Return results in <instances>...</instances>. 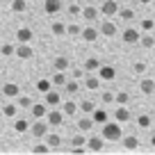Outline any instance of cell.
Masks as SVG:
<instances>
[{
    "instance_id": "cell-1",
    "label": "cell",
    "mask_w": 155,
    "mask_h": 155,
    "mask_svg": "<svg viewBox=\"0 0 155 155\" xmlns=\"http://www.w3.org/2000/svg\"><path fill=\"white\" fill-rule=\"evenodd\" d=\"M46 121H48V126H62V121H64V112H62V110H55V107H50V112L46 114Z\"/></svg>"
},
{
    "instance_id": "cell-2",
    "label": "cell",
    "mask_w": 155,
    "mask_h": 155,
    "mask_svg": "<svg viewBox=\"0 0 155 155\" xmlns=\"http://www.w3.org/2000/svg\"><path fill=\"white\" fill-rule=\"evenodd\" d=\"M30 130H32V135L37 137V139H41V137H46V132H48V121H34L32 126H30Z\"/></svg>"
},
{
    "instance_id": "cell-3",
    "label": "cell",
    "mask_w": 155,
    "mask_h": 155,
    "mask_svg": "<svg viewBox=\"0 0 155 155\" xmlns=\"http://www.w3.org/2000/svg\"><path fill=\"white\" fill-rule=\"evenodd\" d=\"M103 137H105V139H119V137H121V130H119V126H116V123H105V130H103Z\"/></svg>"
},
{
    "instance_id": "cell-4",
    "label": "cell",
    "mask_w": 155,
    "mask_h": 155,
    "mask_svg": "<svg viewBox=\"0 0 155 155\" xmlns=\"http://www.w3.org/2000/svg\"><path fill=\"white\" fill-rule=\"evenodd\" d=\"M16 57H21V59H30V57H32V46H30V44H18V46H16Z\"/></svg>"
},
{
    "instance_id": "cell-5",
    "label": "cell",
    "mask_w": 155,
    "mask_h": 155,
    "mask_svg": "<svg viewBox=\"0 0 155 155\" xmlns=\"http://www.w3.org/2000/svg\"><path fill=\"white\" fill-rule=\"evenodd\" d=\"M30 110H32V116L34 119H44L46 114H48V105H41V103H32V107H30Z\"/></svg>"
},
{
    "instance_id": "cell-6",
    "label": "cell",
    "mask_w": 155,
    "mask_h": 155,
    "mask_svg": "<svg viewBox=\"0 0 155 155\" xmlns=\"http://www.w3.org/2000/svg\"><path fill=\"white\" fill-rule=\"evenodd\" d=\"M16 39H18V44H30V41H32V30L30 28H18L16 30Z\"/></svg>"
},
{
    "instance_id": "cell-7",
    "label": "cell",
    "mask_w": 155,
    "mask_h": 155,
    "mask_svg": "<svg viewBox=\"0 0 155 155\" xmlns=\"http://www.w3.org/2000/svg\"><path fill=\"white\" fill-rule=\"evenodd\" d=\"M18 94H21L18 84H14V82H7V84H2V96H7V98H16Z\"/></svg>"
},
{
    "instance_id": "cell-8",
    "label": "cell",
    "mask_w": 155,
    "mask_h": 155,
    "mask_svg": "<svg viewBox=\"0 0 155 155\" xmlns=\"http://www.w3.org/2000/svg\"><path fill=\"white\" fill-rule=\"evenodd\" d=\"M44 9H46V14H57L59 9H62V0H46L44 2Z\"/></svg>"
},
{
    "instance_id": "cell-9",
    "label": "cell",
    "mask_w": 155,
    "mask_h": 155,
    "mask_svg": "<svg viewBox=\"0 0 155 155\" xmlns=\"http://www.w3.org/2000/svg\"><path fill=\"white\" fill-rule=\"evenodd\" d=\"M44 96H46V105H48V107H57L59 103H62L59 94H55V91H46Z\"/></svg>"
},
{
    "instance_id": "cell-10",
    "label": "cell",
    "mask_w": 155,
    "mask_h": 155,
    "mask_svg": "<svg viewBox=\"0 0 155 155\" xmlns=\"http://www.w3.org/2000/svg\"><path fill=\"white\" fill-rule=\"evenodd\" d=\"M46 144H48L50 148H57V146L62 144V137L55 135V132H46Z\"/></svg>"
},
{
    "instance_id": "cell-11",
    "label": "cell",
    "mask_w": 155,
    "mask_h": 155,
    "mask_svg": "<svg viewBox=\"0 0 155 155\" xmlns=\"http://www.w3.org/2000/svg\"><path fill=\"white\" fill-rule=\"evenodd\" d=\"M55 71H66V68H68V64H71V62H68V57H64V55H59V57H55Z\"/></svg>"
},
{
    "instance_id": "cell-12",
    "label": "cell",
    "mask_w": 155,
    "mask_h": 155,
    "mask_svg": "<svg viewBox=\"0 0 155 155\" xmlns=\"http://www.w3.org/2000/svg\"><path fill=\"white\" fill-rule=\"evenodd\" d=\"M50 32H53L55 37H62V34H66V25H64L62 21H55V23L50 25Z\"/></svg>"
},
{
    "instance_id": "cell-13",
    "label": "cell",
    "mask_w": 155,
    "mask_h": 155,
    "mask_svg": "<svg viewBox=\"0 0 155 155\" xmlns=\"http://www.w3.org/2000/svg\"><path fill=\"white\" fill-rule=\"evenodd\" d=\"M66 71H55V75H53V84H57V87H64L66 84Z\"/></svg>"
},
{
    "instance_id": "cell-14",
    "label": "cell",
    "mask_w": 155,
    "mask_h": 155,
    "mask_svg": "<svg viewBox=\"0 0 155 155\" xmlns=\"http://www.w3.org/2000/svg\"><path fill=\"white\" fill-rule=\"evenodd\" d=\"M101 12L105 16H112L116 12V2H112V0H105V2H103V7H101Z\"/></svg>"
},
{
    "instance_id": "cell-15",
    "label": "cell",
    "mask_w": 155,
    "mask_h": 155,
    "mask_svg": "<svg viewBox=\"0 0 155 155\" xmlns=\"http://www.w3.org/2000/svg\"><path fill=\"white\" fill-rule=\"evenodd\" d=\"M16 112H18V105H16V103H7V105L2 107V114H5V116H9V119H14V116H16Z\"/></svg>"
},
{
    "instance_id": "cell-16",
    "label": "cell",
    "mask_w": 155,
    "mask_h": 155,
    "mask_svg": "<svg viewBox=\"0 0 155 155\" xmlns=\"http://www.w3.org/2000/svg\"><path fill=\"white\" fill-rule=\"evenodd\" d=\"M25 9H28V2H25V0H14V2H12V12H14V14H23Z\"/></svg>"
},
{
    "instance_id": "cell-17",
    "label": "cell",
    "mask_w": 155,
    "mask_h": 155,
    "mask_svg": "<svg viewBox=\"0 0 155 155\" xmlns=\"http://www.w3.org/2000/svg\"><path fill=\"white\" fill-rule=\"evenodd\" d=\"M87 148L89 150H103V139L101 137H91V139L87 141Z\"/></svg>"
},
{
    "instance_id": "cell-18",
    "label": "cell",
    "mask_w": 155,
    "mask_h": 155,
    "mask_svg": "<svg viewBox=\"0 0 155 155\" xmlns=\"http://www.w3.org/2000/svg\"><path fill=\"white\" fill-rule=\"evenodd\" d=\"M98 68H101V62H98V59L96 57H89L87 59V62H84V71H98Z\"/></svg>"
},
{
    "instance_id": "cell-19",
    "label": "cell",
    "mask_w": 155,
    "mask_h": 155,
    "mask_svg": "<svg viewBox=\"0 0 155 155\" xmlns=\"http://www.w3.org/2000/svg\"><path fill=\"white\" fill-rule=\"evenodd\" d=\"M62 112H64V114H68V116H73V114L78 112V105H75L73 101H66V103L62 105Z\"/></svg>"
},
{
    "instance_id": "cell-20",
    "label": "cell",
    "mask_w": 155,
    "mask_h": 155,
    "mask_svg": "<svg viewBox=\"0 0 155 155\" xmlns=\"http://www.w3.org/2000/svg\"><path fill=\"white\" fill-rule=\"evenodd\" d=\"M37 91H39V94L50 91V80H48V78H41V80L37 82Z\"/></svg>"
},
{
    "instance_id": "cell-21",
    "label": "cell",
    "mask_w": 155,
    "mask_h": 155,
    "mask_svg": "<svg viewBox=\"0 0 155 155\" xmlns=\"http://www.w3.org/2000/svg\"><path fill=\"white\" fill-rule=\"evenodd\" d=\"M50 150H53V148H50L48 144H37V146H32V153H34V155H46V153H50Z\"/></svg>"
},
{
    "instance_id": "cell-22",
    "label": "cell",
    "mask_w": 155,
    "mask_h": 155,
    "mask_svg": "<svg viewBox=\"0 0 155 155\" xmlns=\"http://www.w3.org/2000/svg\"><path fill=\"white\" fill-rule=\"evenodd\" d=\"M80 34H82V39H87V41H96V37H98V32L94 28H84Z\"/></svg>"
},
{
    "instance_id": "cell-23",
    "label": "cell",
    "mask_w": 155,
    "mask_h": 155,
    "mask_svg": "<svg viewBox=\"0 0 155 155\" xmlns=\"http://www.w3.org/2000/svg\"><path fill=\"white\" fill-rule=\"evenodd\" d=\"M14 130H16V132L30 130V121H25V119H18V121H14Z\"/></svg>"
},
{
    "instance_id": "cell-24",
    "label": "cell",
    "mask_w": 155,
    "mask_h": 155,
    "mask_svg": "<svg viewBox=\"0 0 155 155\" xmlns=\"http://www.w3.org/2000/svg\"><path fill=\"white\" fill-rule=\"evenodd\" d=\"M114 30H116V28H114V23H112V21H105V23L101 25V32L107 34V37H112V34H114Z\"/></svg>"
},
{
    "instance_id": "cell-25",
    "label": "cell",
    "mask_w": 155,
    "mask_h": 155,
    "mask_svg": "<svg viewBox=\"0 0 155 155\" xmlns=\"http://www.w3.org/2000/svg\"><path fill=\"white\" fill-rule=\"evenodd\" d=\"M98 73H101V78H105V80H112V78H114V68L112 66H101Z\"/></svg>"
},
{
    "instance_id": "cell-26",
    "label": "cell",
    "mask_w": 155,
    "mask_h": 155,
    "mask_svg": "<svg viewBox=\"0 0 155 155\" xmlns=\"http://www.w3.org/2000/svg\"><path fill=\"white\" fill-rule=\"evenodd\" d=\"M91 126H94V119H89V116H84V119L78 121V128H80V130H91Z\"/></svg>"
},
{
    "instance_id": "cell-27",
    "label": "cell",
    "mask_w": 155,
    "mask_h": 155,
    "mask_svg": "<svg viewBox=\"0 0 155 155\" xmlns=\"http://www.w3.org/2000/svg\"><path fill=\"white\" fill-rule=\"evenodd\" d=\"M0 53L5 55V57H12V55L16 53V46H14V44H2V48H0Z\"/></svg>"
},
{
    "instance_id": "cell-28",
    "label": "cell",
    "mask_w": 155,
    "mask_h": 155,
    "mask_svg": "<svg viewBox=\"0 0 155 155\" xmlns=\"http://www.w3.org/2000/svg\"><path fill=\"white\" fill-rule=\"evenodd\" d=\"M82 16H84L87 21H94V18L98 16V12H96V7H84V9H82Z\"/></svg>"
},
{
    "instance_id": "cell-29",
    "label": "cell",
    "mask_w": 155,
    "mask_h": 155,
    "mask_svg": "<svg viewBox=\"0 0 155 155\" xmlns=\"http://www.w3.org/2000/svg\"><path fill=\"white\" fill-rule=\"evenodd\" d=\"M107 121V114L103 110H94V123H105Z\"/></svg>"
},
{
    "instance_id": "cell-30",
    "label": "cell",
    "mask_w": 155,
    "mask_h": 155,
    "mask_svg": "<svg viewBox=\"0 0 155 155\" xmlns=\"http://www.w3.org/2000/svg\"><path fill=\"white\" fill-rule=\"evenodd\" d=\"M80 32H82V30H80V25H78V23H68L66 25V34H71V37H78Z\"/></svg>"
},
{
    "instance_id": "cell-31",
    "label": "cell",
    "mask_w": 155,
    "mask_h": 155,
    "mask_svg": "<svg viewBox=\"0 0 155 155\" xmlns=\"http://www.w3.org/2000/svg\"><path fill=\"white\" fill-rule=\"evenodd\" d=\"M16 98H18V103H16L18 107H32V98H30V96H21V94H18Z\"/></svg>"
},
{
    "instance_id": "cell-32",
    "label": "cell",
    "mask_w": 155,
    "mask_h": 155,
    "mask_svg": "<svg viewBox=\"0 0 155 155\" xmlns=\"http://www.w3.org/2000/svg\"><path fill=\"white\" fill-rule=\"evenodd\" d=\"M64 87H66L68 94H78V82H75V78H73V80H66V84H64Z\"/></svg>"
},
{
    "instance_id": "cell-33",
    "label": "cell",
    "mask_w": 155,
    "mask_h": 155,
    "mask_svg": "<svg viewBox=\"0 0 155 155\" xmlns=\"http://www.w3.org/2000/svg\"><path fill=\"white\" fill-rule=\"evenodd\" d=\"M123 39H126L128 44H132V41H137V32L135 30H126V32H123Z\"/></svg>"
},
{
    "instance_id": "cell-34",
    "label": "cell",
    "mask_w": 155,
    "mask_h": 155,
    "mask_svg": "<svg viewBox=\"0 0 155 155\" xmlns=\"http://www.w3.org/2000/svg\"><path fill=\"white\" fill-rule=\"evenodd\" d=\"M84 144H87V139H84L82 135H75V137L71 139V146H84Z\"/></svg>"
},
{
    "instance_id": "cell-35",
    "label": "cell",
    "mask_w": 155,
    "mask_h": 155,
    "mask_svg": "<svg viewBox=\"0 0 155 155\" xmlns=\"http://www.w3.org/2000/svg\"><path fill=\"white\" fill-rule=\"evenodd\" d=\"M98 87V78L96 75H87V89H96Z\"/></svg>"
},
{
    "instance_id": "cell-36",
    "label": "cell",
    "mask_w": 155,
    "mask_h": 155,
    "mask_svg": "<svg viewBox=\"0 0 155 155\" xmlns=\"http://www.w3.org/2000/svg\"><path fill=\"white\" fill-rule=\"evenodd\" d=\"M80 110H82V112H94V103H91V101H82Z\"/></svg>"
},
{
    "instance_id": "cell-37",
    "label": "cell",
    "mask_w": 155,
    "mask_h": 155,
    "mask_svg": "<svg viewBox=\"0 0 155 155\" xmlns=\"http://www.w3.org/2000/svg\"><path fill=\"white\" fill-rule=\"evenodd\" d=\"M68 14H71V16H78V14H80V7H78V5H68Z\"/></svg>"
},
{
    "instance_id": "cell-38",
    "label": "cell",
    "mask_w": 155,
    "mask_h": 155,
    "mask_svg": "<svg viewBox=\"0 0 155 155\" xmlns=\"http://www.w3.org/2000/svg\"><path fill=\"white\" fill-rule=\"evenodd\" d=\"M116 119H119V121H126V119H128V112L126 110H119V112H116Z\"/></svg>"
},
{
    "instance_id": "cell-39",
    "label": "cell",
    "mask_w": 155,
    "mask_h": 155,
    "mask_svg": "<svg viewBox=\"0 0 155 155\" xmlns=\"http://www.w3.org/2000/svg\"><path fill=\"white\" fill-rule=\"evenodd\" d=\"M103 101H105V103H112V101H114V96H112V94H103Z\"/></svg>"
},
{
    "instance_id": "cell-40",
    "label": "cell",
    "mask_w": 155,
    "mask_h": 155,
    "mask_svg": "<svg viewBox=\"0 0 155 155\" xmlns=\"http://www.w3.org/2000/svg\"><path fill=\"white\" fill-rule=\"evenodd\" d=\"M121 16H123V18H132V12H130V9H123Z\"/></svg>"
},
{
    "instance_id": "cell-41",
    "label": "cell",
    "mask_w": 155,
    "mask_h": 155,
    "mask_svg": "<svg viewBox=\"0 0 155 155\" xmlns=\"http://www.w3.org/2000/svg\"><path fill=\"white\" fill-rule=\"evenodd\" d=\"M135 144H137V141L132 139V137H130V139H126V146H128V148H135Z\"/></svg>"
},
{
    "instance_id": "cell-42",
    "label": "cell",
    "mask_w": 155,
    "mask_h": 155,
    "mask_svg": "<svg viewBox=\"0 0 155 155\" xmlns=\"http://www.w3.org/2000/svg\"><path fill=\"white\" fill-rule=\"evenodd\" d=\"M126 98H128L126 94H119V96H116V101H119V103H126Z\"/></svg>"
}]
</instances>
